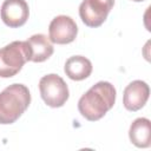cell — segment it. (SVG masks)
Wrapping results in <instances>:
<instances>
[{
    "label": "cell",
    "instance_id": "obj_5",
    "mask_svg": "<svg viewBox=\"0 0 151 151\" xmlns=\"http://www.w3.org/2000/svg\"><path fill=\"white\" fill-rule=\"evenodd\" d=\"M114 0H83L79 6L81 21L88 27H99L107 18Z\"/></svg>",
    "mask_w": 151,
    "mask_h": 151
},
{
    "label": "cell",
    "instance_id": "obj_9",
    "mask_svg": "<svg viewBox=\"0 0 151 151\" xmlns=\"http://www.w3.org/2000/svg\"><path fill=\"white\" fill-rule=\"evenodd\" d=\"M28 47V60L33 63H42L53 54V45L45 34H34L26 40Z\"/></svg>",
    "mask_w": 151,
    "mask_h": 151
},
{
    "label": "cell",
    "instance_id": "obj_1",
    "mask_svg": "<svg viewBox=\"0 0 151 151\" xmlns=\"http://www.w3.org/2000/svg\"><path fill=\"white\" fill-rule=\"evenodd\" d=\"M116 97L117 92L111 83L98 81L80 97L78 110L85 119L90 122L99 120L113 107Z\"/></svg>",
    "mask_w": 151,
    "mask_h": 151
},
{
    "label": "cell",
    "instance_id": "obj_4",
    "mask_svg": "<svg viewBox=\"0 0 151 151\" xmlns=\"http://www.w3.org/2000/svg\"><path fill=\"white\" fill-rule=\"evenodd\" d=\"M39 91L45 104L51 107H61L70 97L67 84L55 73L46 74L39 80Z\"/></svg>",
    "mask_w": 151,
    "mask_h": 151
},
{
    "label": "cell",
    "instance_id": "obj_12",
    "mask_svg": "<svg viewBox=\"0 0 151 151\" xmlns=\"http://www.w3.org/2000/svg\"><path fill=\"white\" fill-rule=\"evenodd\" d=\"M132 1H134V2H142V1H144V0H132Z\"/></svg>",
    "mask_w": 151,
    "mask_h": 151
},
{
    "label": "cell",
    "instance_id": "obj_7",
    "mask_svg": "<svg viewBox=\"0 0 151 151\" xmlns=\"http://www.w3.org/2000/svg\"><path fill=\"white\" fill-rule=\"evenodd\" d=\"M0 15L6 26L18 28L26 24L29 8L25 0H5L1 5Z\"/></svg>",
    "mask_w": 151,
    "mask_h": 151
},
{
    "label": "cell",
    "instance_id": "obj_2",
    "mask_svg": "<svg viewBox=\"0 0 151 151\" xmlns=\"http://www.w3.org/2000/svg\"><path fill=\"white\" fill-rule=\"evenodd\" d=\"M31 104V93L24 84H12L0 92V124L17 122Z\"/></svg>",
    "mask_w": 151,
    "mask_h": 151
},
{
    "label": "cell",
    "instance_id": "obj_10",
    "mask_svg": "<svg viewBox=\"0 0 151 151\" xmlns=\"http://www.w3.org/2000/svg\"><path fill=\"white\" fill-rule=\"evenodd\" d=\"M64 72L70 79L80 81L91 76L92 63L83 55H73L66 60L64 66Z\"/></svg>",
    "mask_w": 151,
    "mask_h": 151
},
{
    "label": "cell",
    "instance_id": "obj_6",
    "mask_svg": "<svg viewBox=\"0 0 151 151\" xmlns=\"http://www.w3.org/2000/svg\"><path fill=\"white\" fill-rule=\"evenodd\" d=\"M50 40L53 44L65 45L72 42L78 34V26L76 21L68 15L55 17L48 26Z\"/></svg>",
    "mask_w": 151,
    "mask_h": 151
},
{
    "label": "cell",
    "instance_id": "obj_8",
    "mask_svg": "<svg viewBox=\"0 0 151 151\" xmlns=\"http://www.w3.org/2000/svg\"><path fill=\"white\" fill-rule=\"evenodd\" d=\"M149 96H150L149 85L143 80H133L124 90L123 93L124 107L132 112L138 111L146 104Z\"/></svg>",
    "mask_w": 151,
    "mask_h": 151
},
{
    "label": "cell",
    "instance_id": "obj_3",
    "mask_svg": "<svg viewBox=\"0 0 151 151\" xmlns=\"http://www.w3.org/2000/svg\"><path fill=\"white\" fill-rule=\"evenodd\" d=\"M28 47L26 41H12L0 48V77L11 78L21 71L28 60Z\"/></svg>",
    "mask_w": 151,
    "mask_h": 151
},
{
    "label": "cell",
    "instance_id": "obj_11",
    "mask_svg": "<svg viewBox=\"0 0 151 151\" xmlns=\"http://www.w3.org/2000/svg\"><path fill=\"white\" fill-rule=\"evenodd\" d=\"M129 138L137 147H149L151 144V123L147 118H137L129 130Z\"/></svg>",
    "mask_w": 151,
    "mask_h": 151
}]
</instances>
